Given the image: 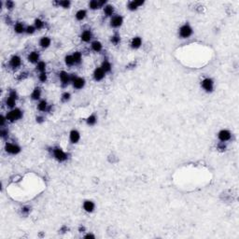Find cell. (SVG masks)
Instances as JSON below:
<instances>
[{
    "label": "cell",
    "instance_id": "cell-18",
    "mask_svg": "<svg viewBox=\"0 0 239 239\" xmlns=\"http://www.w3.org/2000/svg\"><path fill=\"white\" fill-rule=\"evenodd\" d=\"M51 44H52V39L49 38V37H42L39 39V46L42 49H44V50L50 47Z\"/></svg>",
    "mask_w": 239,
    "mask_h": 239
},
{
    "label": "cell",
    "instance_id": "cell-9",
    "mask_svg": "<svg viewBox=\"0 0 239 239\" xmlns=\"http://www.w3.org/2000/svg\"><path fill=\"white\" fill-rule=\"evenodd\" d=\"M9 65H10V68H12V69L19 68L21 66H22V58H21L19 55L14 54L12 57L10 59Z\"/></svg>",
    "mask_w": 239,
    "mask_h": 239
},
{
    "label": "cell",
    "instance_id": "cell-16",
    "mask_svg": "<svg viewBox=\"0 0 239 239\" xmlns=\"http://www.w3.org/2000/svg\"><path fill=\"white\" fill-rule=\"evenodd\" d=\"M94 208H95V205H94V203L93 201H91V200L84 201V203H83V209L85 210L86 212L92 213V212H94Z\"/></svg>",
    "mask_w": 239,
    "mask_h": 239
},
{
    "label": "cell",
    "instance_id": "cell-8",
    "mask_svg": "<svg viewBox=\"0 0 239 239\" xmlns=\"http://www.w3.org/2000/svg\"><path fill=\"white\" fill-rule=\"evenodd\" d=\"M123 24V17L121 15H113L110 19V26L113 28H119L121 27Z\"/></svg>",
    "mask_w": 239,
    "mask_h": 239
},
{
    "label": "cell",
    "instance_id": "cell-33",
    "mask_svg": "<svg viewBox=\"0 0 239 239\" xmlns=\"http://www.w3.org/2000/svg\"><path fill=\"white\" fill-rule=\"evenodd\" d=\"M56 5H58L59 7H62V8L64 9H68L70 5H71V2L70 1H67V0H63V1H56L54 2Z\"/></svg>",
    "mask_w": 239,
    "mask_h": 239
},
{
    "label": "cell",
    "instance_id": "cell-12",
    "mask_svg": "<svg viewBox=\"0 0 239 239\" xmlns=\"http://www.w3.org/2000/svg\"><path fill=\"white\" fill-rule=\"evenodd\" d=\"M105 76H106V73L104 72V70L101 67H96L94 69V71L93 73V77L94 80L95 81H101L105 79Z\"/></svg>",
    "mask_w": 239,
    "mask_h": 239
},
{
    "label": "cell",
    "instance_id": "cell-41",
    "mask_svg": "<svg viewBox=\"0 0 239 239\" xmlns=\"http://www.w3.org/2000/svg\"><path fill=\"white\" fill-rule=\"evenodd\" d=\"M5 5H6V8L8 9V10H12L14 8V6H15L14 2L13 1H10V0H8V1L5 3Z\"/></svg>",
    "mask_w": 239,
    "mask_h": 239
},
{
    "label": "cell",
    "instance_id": "cell-10",
    "mask_svg": "<svg viewBox=\"0 0 239 239\" xmlns=\"http://www.w3.org/2000/svg\"><path fill=\"white\" fill-rule=\"evenodd\" d=\"M231 137H232V134L227 129H222L219 132V134H218V138L220 139L221 142L225 143L226 141H229Z\"/></svg>",
    "mask_w": 239,
    "mask_h": 239
},
{
    "label": "cell",
    "instance_id": "cell-27",
    "mask_svg": "<svg viewBox=\"0 0 239 239\" xmlns=\"http://www.w3.org/2000/svg\"><path fill=\"white\" fill-rule=\"evenodd\" d=\"M76 19L78 21H83L87 17V11L85 10H80L76 12V15H75Z\"/></svg>",
    "mask_w": 239,
    "mask_h": 239
},
{
    "label": "cell",
    "instance_id": "cell-26",
    "mask_svg": "<svg viewBox=\"0 0 239 239\" xmlns=\"http://www.w3.org/2000/svg\"><path fill=\"white\" fill-rule=\"evenodd\" d=\"M16 99H14V98L10 97V96H8L6 98V100H5V104H6V106L10 108H15V106H16Z\"/></svg>",
    "mask_w": 239,
    "mask_h": 239
},
{
    "label": "cell",
    "instance_id": "cell-11",
    "mask_svg": "<svg viewBox=\"0 0 239 239\" xmlns=\"http://www.w3.org/2000/svg\"><path fill=\"white\" fill-rule=\"evenodd\" d=\"M52 108V105H49L47 100L42 99L38 104V109L41 112H51Z\"/></svg>",
    "mask_w": 239,
    "mask_h": 239
},
{
    "label": "cell",
    "instance_id": "cell-21",
    "mask_svg": "<svg viewBox=\"0 0 239 239\" xmlns=\"http://www.w3.org/2000/svg\"><path fill=\"white\" fill-rule=\"evenodd\" d=\"M91 49H92V51H94V52H100L103 50V45L100 41L94 40L92 42V44H91Z\"/></svg>",
    "mask_w": 239,
    "mask_h": 239
},
{
    "label": "cell",
    "instance_id": "cell-24",
    "mask_svg": "<svg viewBox=\"0 0 239 239\" xmlns=\"http://www.w3.org/2000/svg\"><path fill=\"white\" fill-rule=\"evenodd\" d=\"M104 14L106 17H112L114 15V7L112 5H106L104 7Z\"/></svg>",
    "mask_w": 239,
    "mask_h": 239
},
{
    "label": "cell",
    "instance_id": "cell-42",
    "mask_svg": "<svg viewBox=\"0 0 239 239\" xmlns=\"http://www.w3.org/2000/svg\"><path fill=\"white\" fill-rule=\"evenodd\" d=\"M28 77V73L27 72H22L21 73L19 76H18V80H25L26 78Z\"/></svg>",
    "mask_w": 239,
    "mask_h": 239
},
{
    "label": "cell",
    "instance_id": "cell-48",
    "mask_svg": "<svg viewBox=\"0 0 239 239\" xmlns=\"http://www.w3.org/2000/svg\"><path fill=\"white\" fill-rule=\"evenodd\" d=\"M79 231L80 232V233H83V232H85V227H84V226H80L79 228Z\"/></svg>",
    "mask_w": 239,
    "mask_h": 239
},
{
    "label": "cell",
    "instance_id": "cell-7",
    "mask_svg": "<svg viewBox=\"0 0 239 239\" xmlns=\"http://www.w3.org/2000/svg\"><path fill=\"white\" fill-rule=\"evenodd\" d=\"M59 79L63 87L67 86L69 83H71V74H69L66 71H61L59 73Z\"/></svg>",
    "mask_w": 239,
    "mask_h": 239
},
{
    "label": "cell",
    "instance_id": "cell-34",
    "mask_svg": "<svg viewBox=\"0 0 239 239\" xmlns=\"http://www.w3.org/2000/svg\"><path fill=\"white\" fill-rule=\"evenodd\" d=\"M65 63L67 66H73L75 65L73 56L72 55H66L65 57Z\"/></svg>",
    "mask_w": 239,
    "mask_h": 239
},
{
    "label": "cell",
    "instance_id": "cell-6",
    "mask_svg": "<svg viewBox=\"0 0 239 239\" xmlns=\"http://www.w3.org/2000/svg\"><path fill=\"white\" fill-rule=\"evenodd\" d=\"M201 87L206 91L207 93L213 92L214 89V81L210 78H205L201 81Z\"/></svg>",
    "mask_w": 239,
    "mask_h": 239
},
{
    "label": "cell",
    "instance_id": "cell-39",
    "mask_svg": "<svg viewBox=\"0 0 239 239\" xmlns=\"http://www.w3.org/2000/svg\"><path fill=\"white\" fill-rule=\"evenodd\" d=\"M21 211H22L23 215L27 216L28 214L31 212V207H22V210H21Z\"/></svg>",
    "mask_w": 239,
    "mask_h": 239
},
{
    "label": "cell",
    "instance_id": "cell-46",
    "mask_svg": "<svg viewBox=\"0 0 239 239\" xmlns=\"http://www.w3.org/2000/svg\"><path fill=\"white\" fill-rule=\"evenodd\" d=\"M67 230H68V228L66 226H63L60 231L62 232V233H66V232H67Z\"/></svg>",
    "mask_w": 239,
    "mask_h": 239
},
{
    "label": "cell",
    "instance_id": "cell-43",
    "mask_svg": "<svg viewBox=\"0 0 239 239\" xmlns=\"http://www.w3.org/2000/svg\"><path fill=\"white\" fill-rule=\"evenodd\" d=\"M6 122H8V119H7V118H6L5 116L1 115V117H0V126H1V128L5 126Z\"/></svg>",
    "mask_w": 239,
    "mask_h": 239
},
{
    "label": "cell",
    "instance_id": "cell-44",
    "mask_svg": "<svg viewBox=\"0 0 239 239\" xmlns=\"http://www.w3.org/2000/svg\"><path fill=\"white\" fill-rule=\"evenodd\" d=\"M36 122L38 123H43L45 122V118L43 116H41V115H38L36 117Z\"/></svg>",
    "mask_w": 239,
    "mask_h": 239
},
{
    "label": "cell",
    "instance_id": "cell-13",
    "mask_svg": "<svg viewBox=\"0 0 239 239\" xmlns=\"http://www.w3.org/2000/svg\"><path fill=\"white\" fill-rule=\"evenodd\" d=\"M94 38V35H93V32L91 31L90 29H86L82 31V33L80 34V39L81 41L85 42V43H88V42L92 41Z\"/></svg>",
    "mask_w": 239,
    "mask_h": 239
},
{
    "label": "cell",
    "instance_id": "cell-17",
    "mask_svg": "<svg viewBox=\"0 0 239 239\" xmlns=\"http://www.w3.org/2000/svg\"><path fill=\"white\" fill-rule=\"evenodd\" d=\"M144 5V1H130L127 4V9L131 11L136 10L140 6Z\"/></svg>",
    "mask_w": 239,
    "mask_h": 239
},
{
    "label": "cell",
    "instance_id": "cell-20",
    "mask_svg": "<svg viewBox=\"0 0 239 239\" xmlns=\"http://www.w3.org/2000/svg\"><path fill=\"white\" fill-rule=\"evenodd\" d=\"M131 48L134 49V50H137L142 45V38L140 37H136L134 38L131 41Z\"/></svg>",
    "mask_w": 239,
    "mask_h": 239
},
{
    "label": "cell",
    "instance_id": "cell-32",
    "mask_svg": "<svg viewBox=\"0 0 239 239\" xmlns=\"http://www.w3.org/2000/svg\"><path fill=\"white\" fill-rule=\"evenodd\" d=\"M89 8L93 10H99L101 7H100V4H99V1H97V0H92V1H90L89 3Z\"/></svg>",
    "mask_w": 239,
    "mask_h": 239
},
{
    "label": "cell",
    "instance_id": "cell-37",
    "mask_svg": "<svg viewBox=\"0 0 239 239\" xmlns=\"http://www.w3.org/2000/svg\"><path fill=\"white\" fill-rule=\"evenodd\" d=\"M36 27H35L34 25H28L26 27V29H25V33L27 35H33L35 32H36Z\"/></svg>",
    "mask_w": 239,
    "mask_h": 239
},
{
    "label": "cell",
    "instance_id": "cell-3",
    "mask_svg": "<svg viewBox=\"0 0 239 239\" xmlns=\"http://www.w3.org/2000/svg\"><path fill=\"white\" fill-rule=\"evenodd\" d=\"M193 27L190 25L189 23H186L183 25H181L179 30V35L181 38H189L193 35Z\"/></svg>",
    "mask_w": 239,
    "mask_h": 239
},
{
    "label": "cell",
    "instance_id": "cell-4",
    "mask_svg": "<svg viewBox=\"0 0 239 239\" xmlns=\"http://www.w3.org/2000/svg\"><path fill=\"white\" fill-rule=\"evenodd\" d=\"M71 83L75 89L80 90L85 86L86 80L82 77H78L76 74H71Z\"/></svg>",
    "mask_w": 239,
    "mask_h": 239
},
{
    "label": "cell",
    "instance_id": "cell-2",
    "mask_svg": "<svg viewBox=\"0 0 239 239\" xmlns=\"http://www.w3.org/2000/svg\"><path fill=\"white\" fill-rule=\"evenodd\" d=\"M52 153L55 160H57L60 163H64L68 159V154L63 150L60 147H53L52 148Z\"/></svg>",
    "mask_w": 239,
    "mask_h": 239
},
{
    "label": "cell",
    "instance_id": "cell-19",
    "mask_svg": "<svg viewBox=\"0 0 239 239\" xmlns=\"http://www.w3.org/2000/svg\"><path fill=\"white\" fill-rule=\"evenodd\" d=\"M41 94H42V91H41V88L40 87H35V89L33 90V92L30 95L31 99L34 100V101H38L40 99L41 97Z\"/></svg>",
    "mask_w": 239,
    "mask_h": 239
},
{
    "label": "cell",
    "instance_id": "cell-25",
    "mask_svg": "<svg viewBox=\"0 0 239 239\" xmlns=\"http://www.w3.org/2000/svg\"><path fill=\"white\" fill-rule=\"evenodd\" d=\"M73 58L75 62V66H80L82 63V53L80 52H75L73 54Z\"/></svg>",
    "mask_w": 239,
    "mask_h": 239
},
{
    "label": "cell",
    "instance_id": "cell-23",
    "mask_svg": "<svg viewBox=\"0 0 239 239\" xmlns=\"http://www.w3.org/2000/svg\"><path fill=\"white\" fill-rule=\"evenodd\" d=\"M25 29H26V27L24 26V24L23 23H21V22H18L15 24V25H14V32H15L16 34H24L25 33Z\"/></svg>",
    "mask_w": 239,
    "mask_h": 239
},
{
    "label": "cell",
    "instance_id": "cell-28",
    "mask_svg": "<svg viewBox=\"0 0 239 239\" xmlns=\"http://www.w3.org/2000/svg\"><path fill=\"white\" fill-rule=\"evenodd\" d=\"M46 68H47V64L43 61H39L36 66V70L39 73L46 72Z\"/></svg>",
    "mask_w": 239,
    "mask_h": 239
},
{
    "label": "cell",
    "instance_id": "cell-49",
    "mask_svg": "<svg viewBox=\"0 0 239 239\" xmlns=\"http://www.w3.org/2000/svg\"><path fill=\"white\" fill-rule=\"evenodd\" d=\"M6 22H7V24H10V19L9 16L6 17Z\"/></svg>",
    "mask_w": 239,
    "mask_h": 239
},
{
    "label": "cell",
    "instance_id": "cell-22",
    "mask_svg": "<svg viewBox=\"0 0 239 239\" xmlns=\"http://www.w3.org/2000/svg\"><path fill=\"white\" fill-rule=\"evenodd\" d=\"M103 70H104V72L105 73H110L111 72V70H112V66H111V63L108 60V59H105L103 62H102V64H101V66H100Z\"/></svg>",
    "mask_w": 239,
    "mask_h": 239
},
{
    "label": "cell",
    "instance_id": "cell-14",
    "mask_svg": "<svg viewBox=\"0 0 239 239\" xmlns=\"http://www.w3.org/2000/svg\"><path fill=\"white\" fill-rule=\"evenodd\" d=\"M40 59V54L38 51H33L31 52L27 56V60L31 64H38Z\"/></svg>",
    "mask_w": 239,
    "mask_h": 239
},
{
    "label": "cell",
    "instance_id": "cell-1",
    "mask_svg": "<svg viewBox=\"0 0 239 239\" xmlns=\"http://www.w3.org/2000/svg\"><path fill=\"white\" fill-rule=\"evenodd\" d=\"M23 116H24V111L21 110L18 108H12L10 111H9L8 113H7L6 118H7V119H8V122H14L19 121V119H22Z\"/></svg>",
    "mask_w": 239,
    "mask_h": 239
},
{
    "label": "cell",
    "instance_id": "cell-31",
    "mask_svg": "<svg viewBox=\"0 0 239 239\" xmlns=\"http://www.w3.org/2000/svg\"><path fill=\"white\" fill-rule=\"evenodd\" d=\"M34 26L36 27L37 30H41V29H43V28L45 27V23H44V21H42L41 19L38 18V19L35 20Z\"/></svg>",
    "mask_w": 239,
    "mask_h": 239
},
{
    "label": "cell",
    "instance_id": "cell-38",
    "mask_svg": "<svg viewBox=\"0 0 239 239\" xmlns=\"http://www.w3.org/2000/svg\"><path fill=\"white\" fill-rule=\"evenodd\" d=\"M0 136H1L2 138L8 137V136H9V130H8V128L2 127V128H1V131H0Z\"/></svg>",
    "mask_w": 239,
    "mask_h": 239
},
{
    "label": "cell",
    "instance_id": "cell-36",
    "mask_svg": "<svg viewBox=\"0 0 239 239\" xmlns=\"http://www.w3.org/2000/svg\"><path fill=\"white\" fill-rule=\"evenodd\" d=\"M38 80H39L40 82L45 83L48 80V75H47V73L46 72L39 73V75H38Z\"/></svg>",
    "mask_w": 239,
    "mask_h": 239
},
{
    "label": "cell",
    "instance_id": "cell-15",
    "mask_svg": "<svg viewBox=\"0 0 239 239\" xmlns=\"http://www.w3.org/2000/svg\"><path fill=\"white\" fill-rule=\"evenodd\" d=\"M80 139V134L78 130H71V132L69 133V140L72 144H77Z\"/></svg>",
    "mask_w": 239,
    "mask_h": 239
},
{
    "label": "cell",
    "instance_id": "cell-5",
    "mask_svg": "<svg viewBox=\"0 0 239 239\" xmlns=\"http://www.w3.org/2000/svg\"><path fill=\"white\" fill-rule=\"evenodd\" d=\"M5 150L9 154H11V155H17V154L21 152L22 149H21V147L18 144L7 142L5 145Z\"/></svg>",
    "mask_w": 239,
    "mask_h": 239
},
{
    "label": "cell",
    "instance_id": "cell-47",
    "mask_svg": "<svg viewBox=\"0 0 239 239\" xmlns=\"http://www.w3.org/2000/svg\"><path fill=\"white\" fill-rule=\"evenodd\" d=\"M84 237H85V238H95V236L94 235H92V234H88V235H86Z\"/></svg>",
    "mask_w": 239,
    "mask_h": 239
},
{
    "label": "cell",
    "instance_id": "cell-45",
    "mask_svg": "<svg viewBox=\"0 0 239 239\" xmlns=\"http://www.w3.org/2000/svg\"><path fill=\"white\" fill-rule=\"evenodd\" d=\"M218 149H219L220 150L223 151V150H226V145L224 144V142H221L218 144Z\"/></svg>",
    "mask_w": 239,
    "mask_h": 239
},
{
    "label": "cell",
    "instance_id": "cell-30",
    "mask_svg": "<svg viewBox=\"0 0 239 239\" xmlns=\"http://www.w3.org/2000/svg\"><path fill=\"white\" fill-rule=\"evenodd\" d=\"M97 122V117L96 115L94 113L92 115H90L87 119H86V123L89 125V126H94L95 125V123Z\"/></svg>",
    "mask_w": 239,
    "mask_h": 239
},
{
    "label": "cell",
    "instance_id": "cell-40",
    "mask_svg": "<svg viewBox=\"0 0 239 239\" xmlns=\"http://www.w3.org/2000/svg\"><path fill=\"white\" fill-rule=\"evenodd\" d=\"M9 96H10V97H12V98H14V99H18L19 98V95H18V93L16 92L15 90H10V94H9Z\"/></svg>",
    "mask_w": 239,
    "mask_h": 239
},
{
    "label": "cell",
    "instance_id": "cell-29",
    "mask_svg": "<svg viewBox=\"0 0 239 239\" xmlns=\"http://www.w3.org/2000/svg\"><path fill=\"white\" fill-rule=\"evenodd\" d=\"M121 40H122L121 36H119V34H118V33H115L113 36H111V38H110V42L115 46H117L121 43Z\"/></svg>",
    "mask_w": 239,
    "mask_h": 239
},
{
    "label": "cell",
    "instance_id": "cell-35",
    "mask_svg": "<svg viewBox=\"0 0 239 239\" xmlns=\"http://www.w3.org/2000/svg\"><path fill=\"white\" fill-rule=\"evenodd\" d=\"M70 99H71V94H70V93H68V92H65L61 96V100H62V102H64V103L68 102Z\"/></svg>",
    "mask_w": 239,
    "mask_h": 239
}]
</instances>
